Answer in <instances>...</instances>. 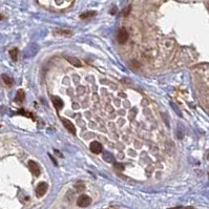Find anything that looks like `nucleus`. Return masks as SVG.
<instances>
[{
	"label": "nucleus",
	"mask_w": 209,
	"mask_h": 209,
	"mask_svg": "<svg viewBox=\"0 0 209 209\" xmlns=\"http://www.w3.org/2000/svg\"><path fill=\"white\" fill-rule=\"evenodd\" d=\"M89 148H90V151H92V152H94V154H100V152L102 151L103 147H102V145L99 143V142L93 141L92 143H90Z\"/></svg>",
	"instance_id": "5"
},
{
	"label": "nucleus",
	"mask_w": 209,
	"mask_h": 209,
	"mask_svg": "<svg viewBox=\"0 0 209 209\" xmlns=\"http://www.w3.org/2000/svg\"><path fill=\"white\" fill-rule=\"evenodd\" d=\"M90 203H92V199L86 195L81 196L77 200V205L79 207H87L88 205H90Z\"/></svg>",
	"instance_id": "1"
},
{
	"label": "nucleus",
	"mask_w": 209,
	"mask_h": 209,
	"mask_svg": "<svg viewBox=\"0 0 209 209\" xmlns=\"http://www.w3.org/2000/svg\"><path fill=\"white\" fill-rule=\"evenodd\" d=\"M2 79H3L6 85H12V79L7 75H2Z\"/></svg>",
	"instance_id": "13"
},
{
	"label": "nucleus",
	"mask_w": 209,
	"mask_h": 209,
	"mask_svg": "<svg viewBox=\"0 0 209 209\" xmlns=\"http://www.w3.org/2000/svg\"><path fill=\"white\" fill-rule=\"evenodd\" d=\"M76 188H77L79 191L81 190V189L83 190V189H84V185H81V186H80V184H78V185H76Z\"/></svg>",
	"instance_id": "16"
},
{
	"label": "nucleus",
	"mask_w": 209,
	"mask_h": 209,
	"mask_svg": "<svg viewBox=\"0 0 209 209\" xmlns=\"http://www.w3.org/2000/svg\"><path fill=\"white\" fill-rule=\"evenodd\" d=\"M115 168L118 169V170H123V169H124V167H123L122 164L117 163V164H115Z\"/></svg>",
	"instance_id": "15"
},
{
	"label": "nucleus",
	"mask_w": 209,
	"mask_h": 209,
	"mask_svg": "<svg viewBox=\"0 0 209 209\" xmlns=\"http://www.w3.org/2000/svg\"><path fill=\"white\" fill-rule=\"evenodd\" d=\"M46 190H48V184L44 183V182H42V183H40L38 186H37L36 188V195L38 198H41V196H43L44 195H45Z\"/></svg>",
	"instance_id": "3"
},
{
	"label": "nucleus",
	"mask_w": 209,
	"mask_h": 209,
	"mask_svg": "<svg viewBox=\"0 0 209 209\" xmlns=\"http://www.w3.org/2000/svg\"><path fill=\"white\" fill-rule=\"evenodd\" d=\"M96 13L95 12H86V13H83L80 15V18L81 19H86V18H89V17L94 16Z\"/></svg>",
	"instance_id": "12"
},
{
	"label": "nucleus",
	"mask_w": 209,
	"mask_h": 209,
	"mask_svg": "<svg viewBox=\"0 0 209 209\" xmlns=\"http://www.w3.org/2000/svg\"><path fill=\"white\" fill-rule=\"evenodd\" d=\"M24 92L22 89H19L18 92H17V95H16V100L17 101H20L22 102L24 100Z\"/></svg>",
	"instance_id": "10"
},
{
	"label": "nucleus",
	"mask_w": 209,
	"mask_h": 209,
	"mask_svg": "<svg viewBox=\"0 0 209 209\" xmlns=\"http://www.w3.org/2000/svg\"><path fill=\"white\" fill-rule=\"evenodd\" d=\"M129 12H130V6H128L126 10H125V12H124V16H127V15L129 14Z\"/></svg>",
	"instance_id": "17"
},
{
	"label": "nucleus",
	"mask_w": 209,
	"mask_h": 209,
	"mask_svg": "<svg viewBox=\"0 0 209 209\" xmlns=\"http://www.w3.org/2000/svg\"><path fill=\"white\" fill-rule=\"evenodd\" d=\"M51 101H53L54 105H55V107L57 108V109H61V108H62L63 101L59 97H55V96H54V97H51Z\"/></svg>",
	"instance_id": "8"
},
{
	"label": "nucleus",
	"mask_w": 209,
	"mask_h": 209,
	"mask_svg": "<svg viewBox=\"0 0 209 209\" xmlns=\"http://www.w3.org/2000/svg\"><path fill=\"white\" fill-rule=\"evenodd\" d=\"M10 55H11V57L13 60H17V56H18V48H12L11 51H10Z\"/></svg>",
	"instance_id": "11"
},
{
	"label": "nucleus",
	"mask_w": 209,
	"mask_h": 209,
	"mask_svg": "<svg viewBox=\"0 0 209 209\" xmlns=\"http://www.w3.org/2000/svg\"><path fill=\"white\" fill-rule=\"evenodd\" d=\"M116 12H117V9H116V7H112V11H110V14H112V15H114V14L116 13Z\"/></svg>",
	"instance_id": "18"
},
{
	"label": "nucleus",
	"mask_w": 209,
	"mask_h": 209,
	"mask_svg": "<svg viewBox=\"0 0 209 209\" xmlns=\"http://www.w3.org/2000/svg\"><path fill=\"white\" fill-rule=\"evenodd\" d=\"M28 168L31 170V173L34 174V176L38 177L40 174V168H39L38 164L34 161H29L28 162Z\"/></svg>",
	"instance_id": "4"
},
{
	"label": "nucleus",
	"mask_w": 209,
	"mask_h": 209,
	"mask_svg": "<svg viewBox=\"0 0 209 209\" xmlns=\"http://www.w3.org/2000/svg\"><path fill=\"white\" fill-rule=\"evenodd\" d=\"M55 33H57V34H59V35H61V36H66V37L72 36V32L67 31V29H56Z\"/></svg>",
	"instance_id": "9"
},
{
	"label": "nucleus",
	"mask_w": 209,
	"mask_h": 209,
	"mask_svg": "<svg viewBox=\"0 0 209 209\" xmlns=\"http://www.w3.org/2000/svg\"><path fill=\"white\" fill-rule=\"evenodd\" d=\"M65 59L67 62H70V64L76 66V67H81L82 66V62L78 58L73 57V56H65Z\"/></svg>",
	"instance_id": "7"
},
{
	"label": "nucleus",
	"mask_w": 209,
	"mask_h": 209,
	"mask_svg": "<svg viewBox=\"0 0 209 209\" xmlns=\"http://www.w3.org/2000/svg\"><path fill=\"white\" fill-rule=\"evenodd\" d=\"M62 123H63V125H64L65 128L67 129V131H70V134H73V135L76 134V127H75V125H74L73 123L70 121V120L62 119Z\"/></svg>",
	"instance_id": "6"
},
{
	"label": "nucleus",
	"mask_w": 209,
	"mask_h": 209,
	"mask_svg": "<svg viewBox=\"0 0 209 209\" xmlns=\"http://www.w3.org/2000/svg\"><path fill=\"white\" fill-rule=\"evenodd\" d=\"M2 18H3V17H2V15H0V20H1Z\"/></svg>",
	"instance_id": "19"
},
{
	"label": "nucleus",
	"mask_w": 209,
	"mask_h": 209,
	"mask_svg": "<svg viewBox=\"0 0 209 209\" xmlns=\"http://www.w3.org/2000/svg\"><path fill=\"white\" fill-rule=\"evenodd\" d=\"M127 39H128V33H127V31L125 28H122L119 31V33H118L117 35V41L119 42L120 44H123L125 43L127 41Z\"/></svg>",
	"instance_id": "2"
},
{
	"label": "nucleus",
	"mask_w": 209,
	"mask_h": 209,
	"mask_svg": "<svg viewBox=\"0 0 209 209\" xmlns=\"http://www.w3.org/2000/svg\"><path fill=\"white\" fill-rule=\"evenodd\" d=\"M104 160H105V161H107V162H112V161H114V158H112V154L106 152V154H104Z\"/></svg>",
	"instance_id": "14"
}]
</instances>
